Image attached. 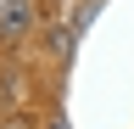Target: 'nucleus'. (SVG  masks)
Segmentation results:
<instances>
[{"mask_svg": "<svg viewBox=\"0 0 134 129\" xmlns=\"http://www.w3.org/2000/svg\"><path fill=\"white\" fill-rule=\"evenodd\" d=\"M50 129H67V123H62V118H50Z\"/></svg>", "mask_w": 134, "mask_h": 129, "instance_id": "obj_4", "label": "nucleus"}, {"mask_svg": "<svg viewBox=\"0 0 134 129\" xmlns=\"http://www.w3.org/2000/svg\"><path fill=\"white\" fill-rule=\"evenodd\" d=\"M6 84H11V79H6V73H0V101H6Z\"/></svg>", "mask_w": 134, "mask_h": 129, "instance_id": "obj_3", "label": "nucleus"}, {"mask_svg": "<svg viewBox=\"0 0 134 129\" xmlns=\"http://www.w3.org/2000/svg\"><path fill=\"white\" fill-rule=\"evenodd\" d=\"M34 23H39V11H34V0H0V39H28Z\"/></svg>", "mask_w": 134, "mask_h": 129, "instance_id": "obj_1", "label": "nucleus"}, {"mask_svg": "<svg viewBox=\"0 0 134 129\" xmlns=\"http://www.w3.org/2000/svg\"><path fill=\"white\" fill-rule=\"evenodd\" d=\"M73 39H78V28H56V34H50V56H56V62H73Z\"/></svg>", "mask_w": 134, "mask_h": 129, "instance_id": "obj_2", "label": "nucleus"}, {"mask_svg": "<svg viewBox=\"0 0 134 129\" xmlns=\"http://www.w3.org/2000/svg\"><path fill=\"white\" fill-rule=\"evenodd\" d=\"M6 129H28V123H6Z\"/></svg>", "mask_w": 134, "mask_h": 129, "instance_id": "obj_5", "label": "nucleus"}]
</instances>
